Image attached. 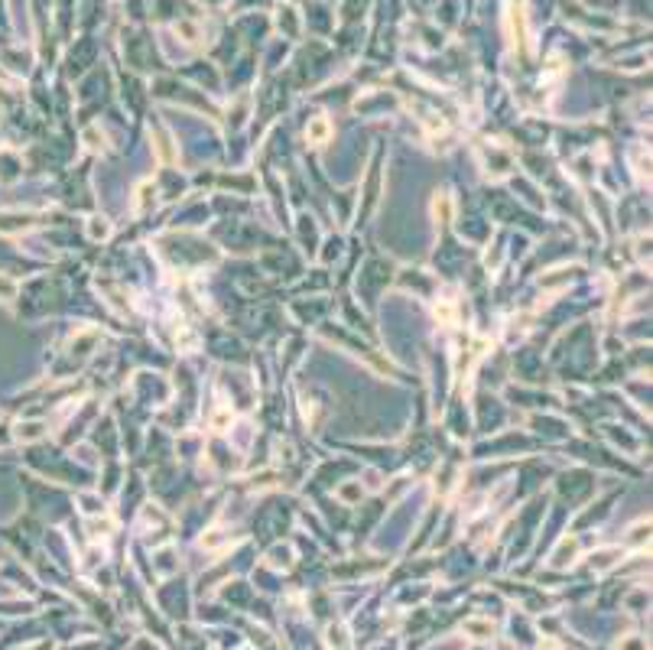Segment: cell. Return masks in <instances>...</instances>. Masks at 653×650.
Instances as JSON below:
<instances>
[{
    "label": "cell",
    "instance_id": "cell-1",
    "mask_svg": "<svg viewBox=\"0 0 653 650\" xmlns=\"http://www.w3.org/2000/svg\"><path fill=\"white\" fill-rule=\"evenodd\" d=\"M325 133H328V124H325V120H316V124L309 127V137H312V140H322Z\"/></svg>",
    "mask_w": 653,
    "mask_h": 650
}]
</instances>
